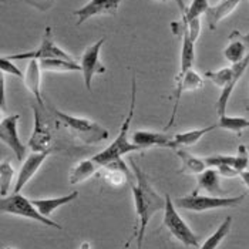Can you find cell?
Returning a JSON list of instances; mask_svg holds the SVG:
<instances>
[{
    "instance_id": "obj_1",
    "label": "cell",
    "mask_w": 249,
    "mask_h": 249,
    "mask_svg": "<svg viewBox=\"0 0 249 249\" xmlns=\"http://www.w3.org/2000/svg\"><path fill=\"white\" fill-rule=\"evenodd\" d=\"M131 171L134 173L135 184H131V191L134 198V207L137 216H138V231H137V249H142V241L145 230L154 216V213L158 211H164L165 208V198H162L158 192L153 188V185L148 182L147 175L144 171L135 164L134 161H130Z\"/></svg>"
},
{
    "instance_id": "obj_2",
    "label": "cell",
    "mask_w": 249,
    "mask_h": 249,
    "mask_svg": "<svg viewBox=\"0 0 249 249\" xmlns=\"http://www.w3.org/2000/svg\"><path fill=\"white\" fill-rule=\"evenodd\" d=\"M135 101H137V80H135V76H133V81H131V101H130V108H128L127 117L124 118V121L121 124V128H120V131H118L114 141L106 150L100 151V153L93 157V160L96 161L100 167H103V165H106V164H108V162H111L114 160L123 158L127 154L134 153V151L140 150L133 141L128 140V131H130L131 121H133L135 111Z\"/></svg>"
},
{
    "instance_id": "obj_3",
    "label": "cell",
    "mask_w": 249,
    "mask_h": 249,
    "mask_svg": "<svg viewBox=\"0 0 249 249\" xmlns=\"http://www.w3.org/2000/svg\"><path fill=\"white\" fill-rule=\"evenodd\" d=\"M245 194L236 196H216V195H199L192 192L191 195L179 196L174 201L177 208L192 212H207L222 208H235L245 199Z\"/></svg>"
},
{
    "instance_id": "obj_4",
    "label": "cell",
    "mask_w": 249,
    "mask_h": 249,
    "mask_svg": "<svg viewBox=\"0 0 249 249\" xmlns=\"http://www.w3.org/2000/svg\"><path fill=\"white\" fill-rule=\"evenodd\" d=\"M54 113L57 115L58 121H61L64 124V127L69 128L73 133V135H76L77 138L80 141H83L84 144L94 145V144H100L108 138V131L103 125L97 124L89 118L74 117V115L67 114L57 108H54Z\"/></svg>"
},
{
    "instance_id": "obj_5",
    "label": "cell",
    "mask_w": 249,
    "mask_h": 249,
    "mask_svg": "<svg viewBox=\"0 0 249 249\" xmlns=\"http://www.w3.org/2000/svg\"><path fill=\"white\" fill-rule=\"evenodd\" d=\"M0 211L1 213H9V215H16L21 218H27L32 221H36L38 224L44 225V227H50V228H56V230H63L61 225L57 224L56 221H53L52 218H47L44 215H41L36 205L32 202V199L23 196L21 194L13 192L12 195L7 196H1L0 201Z\"/></svg>"
},
{
    "instance_id": "obj_6",
    "label": "cell",
    "mask_w": 249,
    "mask_h": 249,
    "mask_svg": "<svg viewBox=\"0 0 249 249\" xmlns=\"http://www.w3.org/2000/svg\"><path fill=\"white\" fill-rule=\"evenodd\" d=\"M162 225L171 232L174 238L181 242L185 247L190 248H199L198 236L194 233V231L188 227V224L182 219L179 212L177 210V205L174 204L170 195L165 196V208H164V218Z\"/></svg>"
},
{
    "instance_id": "obj_7",
    "label": "cell",
    "mask_w": 249,
    "mask_h": 249,
    "mask_svg": "<svg viewBox=\"0 0 249 249\" xmlns=\"http://www.w3.org/2000/svg\"><path fill=\"white\" fill-rule=\"evenodd\" d=\"M10 60H49V58H63V60H74L66 50H63L61 47H58L57 44L53 40V33H52V27H46L41 43L36 50L32 52H24V53H16V54H10L7 56Z\"/></svg>"
},
{
    "instance_id": "obj_8",
    "label": "cell",
    "mask_w": 249,
    "mask_h": 249,
    "mask_svg": "<svg viewBox=\"0 0 249 249\" xmlns=\"http://www.w3.org/2000/svg\"><path fill=\"white\" fill-rule=\"evenodd\" d=\"M106 43V37H101L100 40L94 41L91 46H89L83 56L80 58V66H81V74L84 78V86L87 91H91V84H93V77L97 74H104L106 67L101 63L100 53L101 47Z\"/></svg>"
},
{
    "instance_id": "obj_9",
    "label": "cell",
    "mask_w": 249,
    "mask_h": 249,
    "mask_svg": "<svg viewBox=\"0 0 249 249\" xmlns=\"http://www.w3.org/2000/svg\"><path fill=\"white\" fill-rule=\"evenodd\" d=\"M19 121L20 114H9L3 117L0 121V140L13 151L19 161H24L27 148L19 137Z\"/></svg>"
},
{
    "instance_id": "obj_10",
    "label": "cell",
    "mask_w": 249,
    "mask_h": 249,
    "mask_svg": "<svg viewBox=\"0 0 249 249\" xmlns=\"http://www.w3.org/2000/svg\"><path fill=\"white\" fill-rule=\"evenodd\" d=\"M121 3L123 0H89V3L74 12L77 24L80 26L86 20L96 16H114Z\"/></svg>"
},
{
    "instance_id": "obj_11",
    "label": "cell",
    "mask_w": 249,
    "mask_h": 249,
    "mask_svg": "<svg viewBox=\"0 0 249 249\" xmlns=\"http://www.w3.org/2000/svg\"><path fill=\"white\" fill-rule=\"evenodd\" d=\"M33 115H35V127L33 133L29 140V147L33 153H47L52 151V131L47 123L41 118V114L37 107H33Z\"/></svg>"
},
{
    "instance_id": "obj_12",
    "label": "cell",
    "mask_w": 249,
    "mask_h": 249,
    "mask_svg": "<svg viewBox=\"0 0 249 249\" xmlns=\"http://www.w3.org/2000/svg\"><path fill=\"white\" fill-rule=\"evenodd\" d=\"M173 30L175 35H181L182 43H181V67L179 74H185L188 70L194 67L195 61V41L190 36V32L187 29L185 20L181 18V21H173Z\"/></svg>"
},
{
    "instance_id": "obj_13",
    "label": "cell",
    "mask_w": 249,
    "mask_h": 249,
    "mask_svg": "<svg viewBox=\"0 0 249 249\" xmlns=\"http://www.w3.org/2000/svg\"><path fill=\"white\" fill-rule=\"evenodd\" d=\"M175 81H177V87H175V103H174L173 114H171V118H170V121H168L167 128H170V127L173 125L174 121H175L177 111H178V106H179V100H181L182 93H185V91H195V90H199V89L204 86V80H202V77L199 76L194 69L188 70L185 74L177 76Z\"/></svg>"
},
{
    "instance_id": "obj_14",
    "label": "cell",
    "mask_w": 249,
    "mask_h": 249,
    "mask_svg": "<svg viewBox=\"0 0 249 249\" xmlns=\"http://www.w3.org/2000/svg\"><path fill=\"white\" fill-rule=\"evenodd\" d=\"M50 154H52V151H47V153H33L23 161V164L20 167L19 175H18V179L15 182L13 192H16V194L21 192V190L27 185V182L36 175L38 168L43 165V162L47 160V157Z\"/></svg>"
},
{
    "instance_id": "obj_15",
    "label": "cell",
    "mask_w": 249,
    "mask_h": 249,
    "mask_svg": "<svg viewBox=\"0 0 249 249\" xmlns=\"http://www.w3.org/2000/svg\"><path fill=\"white\" fill-rule=\"evenodd\" d=\"M131 141L140 150L151 148V147L173 148V137H168V135L161 134V133H155V131L138 130L133 134Z\"/></svg>"
},
{
    "instance_id": "obj_16",
    "label": "cell",
    "mask_w": 249,
    "mask_h": 249,
    "mask_svg": "<svg viewBox=\"0 0 249 249\" xmlns=\"http://www.w3.org/2000/svg\"><path fill=\"white\" fill-rule=\"evenodd\" d=\"M41 66L38 60H29L27 63V69L24 73V86L27 87V90L30 91V94L36 98L38 106L44 107V101L41 96Z\"/></svg>"
},
{
    "instance_id": "obj_17",
    "label": "cell",
    "mask_w": 249,
    "mask_h": 249,
    "mask_svg": "<svg viewBox=\"0 0 249 249\" xmlns=\"http://www.w3.org/2000/svg\"><path fill=\"white\" fill-rule=\"evenodd\" d=\"M248 66H249V54L247 56V57L244 58L242 61H239V63H236V64H235V67H236V74H235L233 80L231 81L230 84L221 90V94H219V97H218V101H216V106H215V110H216V113H218V117L225 115V110H227V106H228V101H230L231 96H232V93H233V90H235V87H236L238 81L241 80V77L244 76L245 70L248 69Z\"/></svg>"
},
{
    "instance_id": "obj_18",
    "label": "cell",
    "mask_w": 249,
    "mask_h": 249,
    "mask_svg": "<svg viewBox=\"0 0 249 249\" xmlns=\"http://www.w3.org/2000/svg\"><path fill=\"white\" fill-rule=\"evenodd\" d=\"M199 191H205L212 195L216 196H225L224 194H227V191L221 187V181H219V173L216 168H207L202 174L198 175L196 179V190L195 194H198Z\"/></svg>"
},
{
    "instance_id": "obj_19",
    "label": "cell",
    "mask_w": 249,
    "mask_h": 249,
    "mask_svg": "<svg viewBox=\"0 0 249 249\" xmlns=\"http://www.w3.org/2000/svg\"><path fill=\"white\" fill-rule=\"evenodd\" d=\"M78 198V192L73 191L70 194H66L63 196H57V198H43V199H32V202L36 205L38 212L47 218H52L53 212L57 211L60 207L67 205L73 201H76Z\"/></svg>"
},
{
    "instance_id": "obj_20",
    "label": "cell",
    "mask_w": 249,
    "mask_h": 249,
    "mask_svg": "<svg viewBox=\"0 0 249 249\" xmlns=\"http://www.w3.org/2000/svg\"><path fill=\"white\" fill-rule=\"evenodd\" d=\"M247 50H248V44L244 40V36L239 32H232V35L230 36V43L224 50V56L231 64H236L248 56L249 53H247Z\"/></svg>"
},
{
    "instance_id": "obj_21",
    "label": "cell",
    "mask_w": 249,
    "mask_h": 249,
    "mask_svg": "<svg viewBox=\"0 0 249 249\" xmlns=\"http://www.w3.org/2000/svg\"><path fill=\"white\" fill-rule=\"evenodd\" d=\"M241 0H219L218 4L212 6L207 12V21L210 24V29L215 30L218 23L228 18L231 13L239 6Z\"/></svg>"
},
{
    "instance_id": "obj_22",
    "label": "cell",
    "mask_w": 249,
    "mask_h": 249,
    "mask_svg": "<svg viewBox=\"0 0 249 249\" xmlns=\"http://www.w3.org/2000/svg\"><path fill=\"white\" fill-rule=\"evenodd\" d=\"M175 153L178 158L181 160V168L179 173L182 174H192V175H199L207 170V162L205 158H198L191 153H188L184 148H177Z\"/></svg>"
},
{
    "instance_id": "obj_23",
    "label": "cell",
    "mask_w": 249,
    "mask_h": 249,
    "mask_svg": "<svg viewBox=\"0 0 249 249\" xmlns=\"http://www.w3.org/2000/svg\"><path fill=\"white\" fill-rule=\"evenodd\" d=\"M215 128H218V124L208 125L204 128H196V130H191V131L178 133L173 137V148L177 150V148H185V147L195 145L199 140H202V137L213 131Z\"/></svg>"
},
{
    "instance_id": "obj_24",
    "label": "cell",
    "mask_w": 249,
    "mask_h": 249,
    "mask_svg": "<svg viewBox=\"0 0 249 249\" xmlns=\"http://www.w3.org/2000/svg\"><path fill=\"white\" fill-rule=\"evenodd\" d=\"M100 168L101 167L93 158L91 160H83L70 170L69 181H70V184H80V182L91 178Z\"/></svg>"
},
{
    "instance_id": "obj_25",
    "label": "cell",
    "mask_w": 249,
    "mask_h": 249,
    "mask_svg": "<svg viewBox=\"0 0 249 249\" xmlns=\"http://www.w3.org/2000/svg\"><path fill=\"white\" fill-rule=\"evenodd\" d=\"M43 71H54V73H73L81 71L80 63L76 60H63V58H49L40 61Z\"/></svg>"
},
{
    "instance_id": "obj_26",
    "label": "cell",
    "mask_w": 249,
    "mask_h": 249,
    "mask_svg": "<svg viewBox=\"0 0 249 249\" xmlns=\"http://www.w3.org/2000/svg\"><path fill=\"white\" fill-rule=\"evenodd\" d=\"M231 228H232V218L231 216H227L222 222H221V225L216 228V231L210 235L207 239H205V242L199 247L198 249H218V247L222 244V241L230 235Z\"/></svg>"
},
{
    "instance_id": "obj_27",
    "label": "cell",
    "mask_w": 249,
    "mask_h": 249,
    "mask_svg": "<svg viewBox=\"0 0 249 249\" xmlns=\"http://www.w3.org/2000/svg\"><path fill=\"white\" fill-rule=\"evenodd\" d=\"M235 74H236V67H235V64H232L231 67L219 69V70H215V71H205L204 76L207 77L208 80H211L212 84H215L216 87H219L222 90L224 87H227L233 80Z\"/></svg>"
},
{
    "instance_id": "obj_28",
    "label": "cell",
    "mask_w": 249,
    "mask_h": 249,
    "mask_svg": "<svg viewBox=\"0 0 249 249\" xmlns=\"http://www.w3.org/2000/svg\"><path fill=\"white\" fill-rule=\"evenodd\" d=\"M218 128L238 133L241 134L244 130L249 128V120L245 117H232V115H221L218 120Z\"/></svg>"
},
{
    "instance_id": "obj_29",
    "label": "cell",
    "mask_w": 249,
    "mask_h": 249,
    "mask_svg": "<svg viewBox=\"0 0 249 249\" xmlns=\"http://www.w3.org/2000/svg\"><path fill=\"white\" fill-rule=\"evenodd\" d=\"M178 4L182 9V18H185L187 21H191L194 19H201V16L207 15V12L210 9L208 0H192V3L188 7H184L181 0H178Z\"/></svg>"
},
{
    "instance_id": "obj_30",
    "label": "cell",
    "mask_w": 249,
    "mask_h": 249,
    "mask_svg": "<svg viewBox=\"0 0 249 249\" xmlns=\"http://www.w3.org/2000/svg\"><path fill=\"white\" fill-rule=\"evenodd\" d=\"M13 177H15V170L10 165V162L1 161V164H0V192H1V196H7L9 188L13 182Z\"/></svg>"
},
{
    "instance_id": "obj_31",
    "label": "cell",
    "mask_w": 249,
    "mask_h": 249,
    "mask_svg": "<svg viewBox=\"0 0 249 249\" xmlns=\"http://www.w3.org/2000/svg\"><path fill=\"white\" fill-rule=\"evenodd\" d=\"M0 70H1L3 74L24 78V73L13 63V60H10L7 56H1V58H0Z\"/></svg>"
},
{
    "instance_id": "obj_32",
    "label": "cell",
    "mask_w": 249,
    "mask_h": 249,
    "mask_svg": "<svg viewBox=\"0 0 249 249\" xmlns=\"http://www.w3.org/2000/svg\"><path fill=\"white\" fill-rule=\"evenodd\" d=\"M182 19L185 20V18H182ZM185 23H187V29L190 32L191 38L194 41H196V38H198L199 33H201V19H194L191 21H187L185 20Z\"/></svg>"
},
{
    "instance_id": "obj_33",
    "label": "cell",
    "mask_w": 249,
    "mask_h": 249,
    "mask_svg": "<svg viewBox=\"0 0 249 249\" xmlns=\"http://www.w3.org/2000/svg\"><path fill=\"white\" fill-rule=\"evenodd\" d=\"M0 87H1V108H4V104H6V97H4V80L1 77V81H0Z\"/></svg>"
},
{
    "instance_id": "obj_34",
    "label": "cell",
    "mask_w": 249,
    "mask_h": 249,
    "mask_svg": "<svg viewBox=\"0 0 249 249\" xmlns=\"http://www.w3.org/2000/svg\"><path fill=\"white\" fill-rule=\"evenodd\" d=\"M241 178H242V181L245 182V185L248 187L249 190V171L247 170V171H244V173H241Z\"/></svg>"
},
{
    "instance_id": "obj_35",
    "label": "cell",
    "mask_w": 249,
    "mask_h": 249,
    "mask_svg": "<svg viewBox=\"0 0 249 249\" xmlns=\"http://www.w3.org/2000/svg\"><path fill=\"white\" fill-rule=\"evenodd\" d=\"M78 249H91V245H90V242H83Z\"/></svg>"
},
{
    "instance_id": "obj_36",
    "label": "cell",
    "mask_w": 249,
    "mask_h": 249,
    "mask_svg": "<svg viewBox=\"0 0 249 249\" xmlns=\"http://www.w3.org/2000/svg\"><path fill=\"white\" fill-rule=\"evenodd\" d=\"M244 36V40L247 41V44H248V47H249V35H242Z\"/></svg>"
},
{
    "instance_id": "obj_37",
    "label": "cell",
    "mask_w": 249,
    "mask_h": 249,
    "mask_svg": "<svg viewBox=\"0 0 249 249\" xmlns=\"http://www.w3.org/2000/svg\"><path fill=\"white\" fill-rule=\"evenodd\" d=\"M4 249H16V248H12V247H7V248H4Z\"/></svg>"
},
{
    "instance_id": "obj_38",
    "label": "cell",
    "mask_w": 249,
    "mask_h": 249,
    "mask_svg": "<svg viewBox=\"0 0 249 249\" xmlns=\"http://www.w3.org/2000/svg\"><path fill=\"white\" fill-rule=\"evenodd\" d=\"M155 1H167V0H155Z\"/></svg>"
},
{
    "instance_id": "obj_39",
    "label": "cell",
    "mask_w": 249,
    "mask_h": 249,
    "mask_svg": "<svg viewBox=\"0 0 249 249\" xmlns=\"http://www.w3.org/2000/svg\"><path fill=\"white\" fill-rule=\"evenodd\" d=\"M248 153H249V147H248Z\"/></svg>"
}]
</instances>
